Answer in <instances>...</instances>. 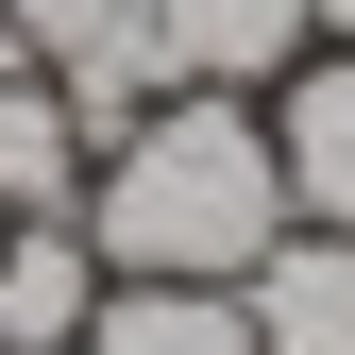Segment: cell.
Here are the masks:
<instances>
[{
  "label": "cell",
  "mask_w": 355,
  "mask_h": 355,
  "mask_svg": "<svg viewBox=\"0 0 355 355\" xmlns=\"http://www.w3.org/2000/svg\"><path fill=\"white\" fill-rule=\"evenodd\" d=\"M288 237V169H271V102L237 85H169V102L85 169V254L153 288H237Z\"/></svg>",
  "instance_id": "cell-1"
},
{
  "label": "cell",
  "mask_w": 355,
  "mask_h": 355,
  "mask_svg": "<svg viewBox=\"0 0 355 355\" xmlns=\"http://www.w3.org/2000/svg\"><path fill=\"white\" fill-rule=\"evenodd\" d=\"M0 34L51 68V102L85 119V153H119V136L169 102V34H153V0H0Z\"/></svg>",
  "instance_id": "cell-2"
},
{
  "label": "cell",
  "mask_w": 355,
  "mask_h": 355,
  "mask_svg": "<svg viewBox=\"0 0 355 355\" xmlns=\"http://www.w3.org/2000/svg\"><path fill=\"white\" fill-rule=\"evenodd\" d=\"M271 169H288V220L355 237V51H304L271 85Z\"/></svg>",
  "instance_id": "cell-3"
},
{
  "label": "cell",
  "mask_w": 355,
  "mask_h": 355,
  "mask_svg": "<svg viewBox=\"0 0 355 355\" xmlns=\"http://www.w3.org/2000/svg\"><path fill=\"white\" fill-rule=\"evenodd\" d=\"M153 34H169V85H237V102H271V85L322 51L304 0H153Z\"/></svg>",
  "instance_id": "cell-4"
},
{
  "label": "cell",
  "mask_w": 355,
  "mask_h": 355,
  "mask_svg": "<svg viewBox=\"0 0 355 355\" xmlns=\"http://www.w3.org/2000/svg\"><path fill=\"white\" fill-rule=\"evenodd\" d=\"M237 304H254V355H355V237L288 220V237L237 271Z\"/></svg>",
  "instance_id": "cell-5"
},
{
  "label": "cell",
  "mask_w": 355,
  "mask_h": 355,
  "mask_svg": "<svg viewBox=\"0 0 355 355\" xmlns=\"http://www.w3.org/2000/svg\"><path fill=\"white\" fill-rule=\"evenodd\" d=\"M102 322V254L85 220H0V355H68Z\"/></svg>",
  "instance_id": "cell-6"
},
{
  "label": "cell",
  "mask_w": 355,
  "mask_h": 355,
  "mask_svg": "<svg viewBox=\"0 0 355 355\" xmlns=\"http://www.w3.org/2000/svg\"><path fill=\"white\" fill-rule=\"evenodd\" d=\"M85 119L51 102V68H0V220H85Z\"/></svg>",
  "instance_id": "cell-7"
},
{
  "label": "cell",
  "mask_w": 355,
  "mask_h": 355,
  "mask_svg": "<svg viewBox=\"0 0 355 355\" xmlns=\"http://www.w3.org/2000/svg\"><path fill=\"white\" fill-rule=\"evenodd\" d=\"M85 355H254V304H237V288H153V271H102Z\"/></svg>",
  "instance_id": "cell-8"
},
{
  "label": "cell",
  "mask_w": 355,
  "mask_h": 355,
  "mask_svg": "<svg viewBox=\"0 0 355 355\" xmlns=\"http://www.w3.org/2000/svg\"><path fill=\"white\" fill-rule=\"evenodd\" d=\"M304 17H322V51H355V0H304Z\"/></svg>",
  "instance_id": "cell-9"
},
{
  "label": "cell",
  "mask_w": 355,
  "mask_h": 355,
  "mask_svg": "<svg viewBox=\"0 0 355 355\" xmlns=\"http://www.w3.org/2000/svg\"><path fill=\"white\" fill-rule=\"evenodd\" d=\"M0 68H34V51H17V34H0Z\"/></svg>",
  "instance_id": "cell-10"
},
{
  "label": "cell",
  "mask_w": 355,
  "mask_h": 355,
  "mask_svg": "<svg viewBox=\"0 0 355 355\" xmlns=\"http://www.w3.org/2000/svg\"><path fill=\"white\" fill-rule=\"evenodd\" d=\"M68 355H85V338H68Z\"/></svg>",
  "instance_id": "cell-11"
}]
</instances>
